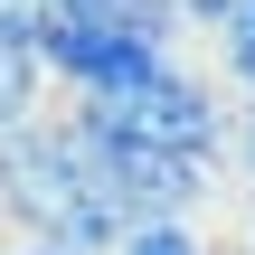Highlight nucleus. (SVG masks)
<instances>
[{
    "label": "nucleus",
    "mask_w": 255,
    "mask_h": 255,
    "mask_svg": "<svg viewBox=\"0 0 255 255\" xmlns=\"http://www.w3.org/2000/svg\"><path fill=\"white\" fill-rule=\"evenodd\" d=\"M38 9H47V0H0V38H28V47H38Z\"/></svg>",
    "instance_id": "nucleus-9"
},
{
    "label": "nucleus",
    "mask_w": 255,
    "mask_h": 255,
    "mask_svg": "<svg viewBox=\"0 0 255 255\" xmlns=\"http://www.w3.org/2000/svg\"><path fill=\"white\" fill-rule=\"evenodd\" d=\"M170 9H180V28H218V19H227L237 0H170Z\"/></svg>",
    "instance_id": "nucleus-10"
},
{
    "label": "nucleus",
    "mask_w": 255,
    "mask_h": 255,
    "mask_svg": "<svg viewBox=\"0 0 255 255\" xmlns=\"http://www.w3.org/2000/svg\"><path fill=\"white\" fill-rule=\"evenodd\" d=\"M114 255H208V237H199V218H151V227H123Z\"/></svg>",
    "instance_id": "nucleus-7"
},
{
    "label": "nucleus",
    "mask_w": 255,
    "mask_h": 255,
    "mask_svg": "<svg viewBox=\"0 0 255 255\" xmlns=\"http://www.w3.org/2000/svg\"><path fill=\"white\" fill-rule=\"evenodd\" d=\"M38 95H47L38 47H28V38H0V132H9V123H28V114H38Z\"/></svg>",
    "instance_id": "nucleus-5"
},
{
    "label": "nucleus",
    "mask_w": 255,
    "mask_h": 255,
    "mask_svg": "<svg viewBox=\"0 0 255 255\" xmlns=\"http://www.w3.org/2000/svg\"><path fill=\"white\" fill-rule=\"evenodd\" d=\"M208 38H218V76H227L237 95H255V0H237Z\"/></svg>",
    "instance_id": "nucleus-6"
},
{
    "label": "nucleus",
    "mask_w": 255,
    "mask_h": 255,
    "mask_svg": "<svg viewBox=\"0 0 255 255\" xmlns=\"http://www.w3.org/2000/svg\"><path fill=\"white\" fill-rule=\"evenodd\" d=\"M246 255H255V218H246Z\"/></svg>",
    "instance_id": "nucleus-12"
},
{
    "label": "nucleus",
    "mask_w": 255,
    "mask_h": 255,
    "mask_svg": "<svg viewBox=\"0 0 255 255\" xmlns=\"http://www.w3.org/2000/svg\"><path fill=\"white\" fill-rule=\"evenodd\" d=\"M76 114L132 132V142H151V151H180V161L227 170V104H218V85H208L199 66H180V57H161V66H151L142 85H123V95H76Z\"/></svg>",
    "instance_id": "nucleus-2"
},
{
    "label": "nucleus",
    "mask_w": 255,
    "mask_h": 255,
    "mask_svg": "<svg viewBox=\"0 0 255 255\" xmlns=\"http://www.w3.org/2000/svg\"><path fill=\"white\" fill-rule=\"evenodd\" d=\"M0 218L66 255H114V237H123V218H114L95 161L76 151L66 114H28L0 132Z\"/></svg>",
    "instance_id": "nucleus-1"
},
{
    "label": "nucleus",
    "mask_w": 255,
    "mask_h": 255,
    "mask_svg": "<svg viewBox=\"0 0 255 255\" xmlns=\"http://www.w3.org/2000/svg\"><path fill=\"white\" fill-rule=\"evenodd\" d=\"M227 170L255 189V95H237V114H227Z\"/></svg>",
    "instance_id": "nucleus-8"
},
{
    "label": "nucleus",
    "mask_w": 255,
    "mask_h": 255,
    "mask_svg": "<svg viewBox=\"0 0 255 255\" xmlns=\"http://www.w3.org/2000/svg\"><path fill=\"white\" fill-rule=\"evenodd\" d=\"M38 28H123V38L180 47V9H170V0H47Z\"/></svg>",
    "instance_id": "nucleus-4"
},
{
    "label": "nucleus",
    "mask_w": 255,
    "mask_h": 255,
    "mask_svg": "<svg viewBox=\"0 0 255 255\" xmlns=\"http://www.w3.org/2000/svg\"><path fill=\"white\" fill-rule=\"evenodd\" d=\"M161 57H180V47L123 38V28H38V66H47L66 95H123V85H142Z\"/></svg>",
    "instance_id": "nucleus-3"
},
{
    "label": "nucleus",
    "mask_w": 255,
    "mask_h": 255,
    "mask_svg": "<svg viewBox=\"0 0 255 255\" xmlns=\"http://www.w3.org/2000/svg\"><path fill=\"white\" fill-rule=\"evenodd\" d=\"M0 255H66V246H38V237H19V246H0Z\"/></svg>",
    "instance_id": "nucleus-11"
}]
</instances>
